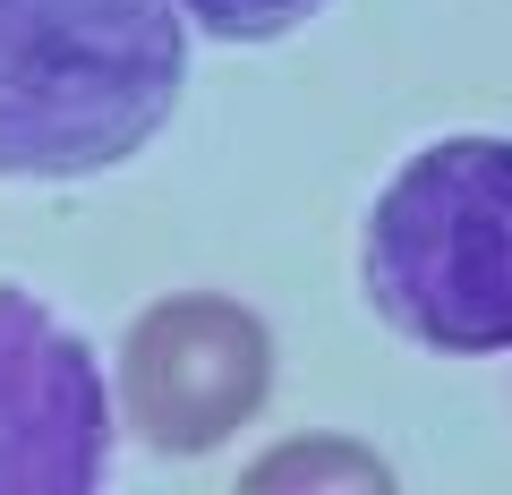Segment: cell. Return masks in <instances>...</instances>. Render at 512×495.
I'll list each match as a JSON object with an SVG mask.
<instances>
[{
    "label": "cell",
    "mask_w": 512,
    "mask_h": 495,
    "mask_svg": "<svg viewBox=\"0 0 512 495\" xmlns=\"http://www.w3.org/2000/svg\"><path fill=\"white\" fill-rule=\"evenodd\" d=\"M180 0H0V180L128 163L180 103Z\"/></svg>",
    "instance_id": "1"
},
{
    "label": "cell",
    "mask_w": 512,
    "mask_h": 495,
    "mask_svg": "<svg viewBox=\"0 0 512 495\" xmlns=\"http://www.w3.org/2000/svg\"><path fill=\"white\" fill-rule=\"evenodd\" d=\"M367 299L427 350H512V137L410 154L367 214Z\"/></svg>",
    "instance_id": "2"
},
{
    "label": "cell",
    "mask_w": 512,
    "mask_h": 495,
    "mask_svg": "<svg viewBox=\"0 0 512 495\" xmlns=\"http://www.w3.org/2000/svg\"><path fill=\"white\" fill-rule=\"evenodd\" d=\"M274 393V342L239 299L188 291L128 325L120 342V410L154 453H214Z\"/></svg>",
    "instance_id": "3"
},
{
    "label": "cell",
    "mask_w": 512,
    "mask_h": 495,
    "mask_svg": "<svg viewBox=\"0 0 512 495\" xmlns=\"http://www.w3.org/2000/svg\"><path fill=\"white\" fill-rule=\"evenodd\" d=\"M111 461V402L86 342L0 291V495H86Z\"/></svg>",
    "instance_id": "4"
},
{
    "label": "cell",
    "mask_w": 512,
    "mask_h": 495,
    "mask_svg": "<svg viewBox=\"0 0 512 495\" xmlns=\"http://www.w3.org/2000/svg\"><path fill=\"white\" fill-rule=\"evenodd\" d=\"M282 487H342V495H384L393 470L359 444H282L248 470V495H282Z\"/></svg>",
    "instance_id": "5"
},
{
    "label": "cell",
    "mask_w": 512,
    "mask_h": 495,
    "mask_svg": "<svg viewBox=\"0 0 512 495\" xmlns=\"http://www.w3.org/2000/svg\"><path fill=\"white\" fill-rule=\"evenodd\" d=\"M188 18L205 26V35H231V43H265V35H291L299 18H308L316 0H180Z\"/></svg>",
    "instance_id": "6"
}]
</instances>
